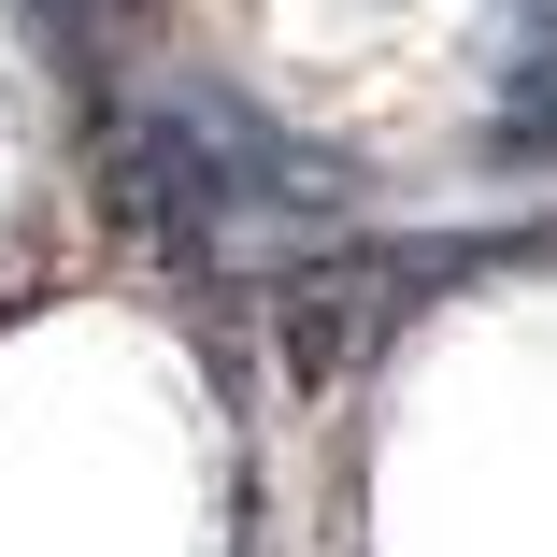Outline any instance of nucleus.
Here are the masks:
<instances>
[{
    "label": "nucleus",
    "instance_id": "obj_4",
    "mask_svg": "<svg viewBox=\"0 0 557 557\" xmlns=\"http://www.w3.org/2000/svg\"><path fill=\"white\" fill-rule=\"evenodd\" d=\"M529 15H557V0H529Z\"/></svg>",
    "mask_w": 557,
    "mask_h": 557
},
{
    "label": "nucleus",
    "instance_id": "obj_1",
    "mask_svg": "<svg viewBox=\"0 0 557 557\" xmlns=\"http://www.w3.org/2000/svg\"><path fill=\"white\" fill-rule=\"evenodd\" d=\"M372 172L329 158L314 129H286L272 100L214 86V72H158L115 100V129H100V214L172 258V272H230V286H272L286 258L344 244Z\"/></svg>",
    "mask_w": 557,
    "mask_h": 557
},
{
    "label": "nucleus",
    "instance_id": "obj_3",
    "mask_svg": "<svg viewBox=\"0 0 557 557\" xmlns=\"http://www.w3.org/2000/svg\"><path fill=\"white\" fill-rule=\"evenodd\" d=\"M500 144H515V158H557V15L529 29V58H515V86H500Z\"/></svg>",
    "mask_w": 557,
    "mask_h": 557
},
{
    "label": "nucleus",
    "instance_id": "obj_2",
    "mask_svg": "<svg viewBox=\"0 0 557 557\" xmlns=\"http://www.w3.org/2000/svg\"><path fill=\"white\" fill-rule=\"evenodd\" d=\"M486 258H515V244H443V230H414V244H314V258H286L272 272V344H286V372L300 386H329V372H358L386 329H414L443 286H472Z\"/></svg>",
    "mask_w": 557,
    "mask_h": 557
}]
</instances>
